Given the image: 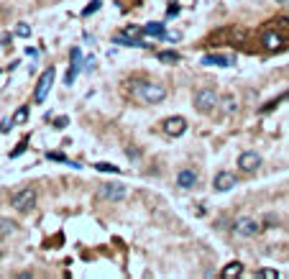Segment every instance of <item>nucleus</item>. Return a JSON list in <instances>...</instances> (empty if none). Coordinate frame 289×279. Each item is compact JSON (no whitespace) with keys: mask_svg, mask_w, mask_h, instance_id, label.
Instances as JSON below:
<instances>
[{"mask_svg":"<svg viewBox=\"0 0 289 279\" xmlns=\"http://www.w3.org/2000/svg\"><path fill=\"white\" fill-rule=\"evenodd\" d=\"M131 95L139 102H144V105H156V102H164L166 87L161 82H139L131 87Z\"/></svg>","mask_w":289,"mask_h":279,"instance_id":"f257e3e1","label":"nucleus"},{"mask_svg":"<svg viewBox=\"0 0 289 279\" xmlns=\"http://www.w3.org/2000/svg\"><path fill=\"white\" fill-rule=\"evenodd\" d=\"M218 102H220V97H218L215 90H207V87H205V90H197V93H194V108L200 110V113L215 110Z\"/></svg>","mask_w":289,"mask_h":279,"instance_id":"f03ea898","label":"nucleus"},{"mask_svg":"<svg viewBox=\"0 0 289 279\" xmlns=\"http://www.w3.org/2000/svg\"><path fill=\"white\" fill-rule=\"evenodd\" d=\"M34 202H36V192L31 187H23V189H18V192H13V197H10V205L16 210H31Z\"/></svg>","mask_w":289,"mask_h":279,"instance_id":"7ed1b4c3","label":"nucleus"},{"mask_svg":"<svg viewBox=\"0 0 289 279\" xmlns=\"http://www.w3.org/2000/svg\"><path fill=\"white\" fill-rule=\"evenodd\" d=\"M51 82H54V67L41 72V77L36 82V90H34V102H44V100H47V93H49Z\"/></svg>","mask_w":289,"mask_h":279,"instance_id":"20e7f679","label":"nucleus"},{"mask_svg":"<svg viewBox=\"0 0 289 279\" xmlns=\"http://www.w3.org/2000/svg\"><path fill=\"white\" fill-rule=\"evenodd\" d=\"M233 231L238 233V236H243V238H251V236H256V233L261 231V223H258L256 218H238L233 223Z\"/></svg>","mask_w":289,"mask_h":279,"instance_id":"39448f33","label":"nucleus"},{"mask_svg":"<svg viewBox=\"0 0 289 279\" xmlns=\"http://www.w3.org/2000/svg\"><path fill=\"white\" fill-rule=\"evenodd\" d=\"M97 195H100V197H105V200H113V202H120V200H126V195H128V189H126L123 185H100V189H97Z\"/></svg>","mask_w":289,"mask_h":279,"instance_id":"423d86ee","label":"nucleus"},{"mask_svg":"<svg viewBox=\"0 0 289 279\" xmlns=\"http://www.w3.org/2000/svg\"><path fill=\"white\" fill-rule=\"evenodd\" d=\"M258 167H261V156H258L256 151H243V154L238 156V169H241V172L251 174V172H256Z\"/></svg>","mask_w":289,"mask_h":279,"instance_id":"0eeeda50","label":"nucleus"},{"mask_svg":"<svg viewBox=\"0 0 289 279\" xmlns=\"http://www.w3.org/2000/svg\"><path fill=\"white\" fill-rule=\"evenodd\" d=\"M161 128H164L166 136H182L187 131V121L182 118V115H172V118H166L161 123Z\"/></svg>","mask_w":289,"mask_h":279,"instance_id":"6e6552de","label":"nucleus"},{"mask_svg":"<svg viewBox=\"0 0 289 279\" xmlns=\"http://www.w3.org/2000/svg\"><path fill=\"white\" fill-rule=\"evenodd\" d=\"M212 187H215V192H228V189H233L236 187V174H231V172L215 174V182H212Z\"/></svg>","mask_w":289,"mask_h":279,"instance_id":"1a4fd4ad","label":"nucleus"},{"mask_svg":"<svg viewBox=\"0 0 289 279\" xmlns=\"http://www.w3.org/2000/svg\"><path fill=\"white\" fill-rule=\"evenodd\" d=\"M82 51L80 49H72V67H69V72H67V77H64V82L67 85H72L74 80H77V72L82 69Z\"/></svg>","mask_w":289,"mask_h":279,"instance_id":"9d476101","label":"nucleus"},{"mask_svg":"<svg viewBox=\"0 0 289 279\" xmlns=\"http://www.w3.org/2000/svg\"><path fill=\"white\" fill-rule=\"evenodd\" d=\"M113 41L120 44V46H133V49H148V46H151L148 41H139V39H133L131 34H115Z\"/></svg>","mask_w":289,"mask_h":279,"instance_id":"9b49d317","label":"nucleus"},{"mask_svg":"<svg viewBox=\"0 0 289 279\" xmlns=\"http://www.w3.org/2000/svg\"><path fill=\"white\" fill-rule=\"evenodd\" d=\"M261 44H264L266 51H279V49L284 46V39H282L277 31H266V34L261 36Z\"/></svg>","mask_w":289,"mask_h":279,"instance_id":"f8f14e48","label":"nucleus"},{"mask_svg":"<svg viewBox=\"0 0 289 279\" xmlns=\"http://www.w3.org/2000/svg\"><path fill=\"white\" fill-rule=\"evenodd\" d=\"M177 185H179L182 189L194 187V185H197V172H194V169H182V172L177 174Z\"/></svg>","mask_w":289,"mask_h":279,"instance_id":"ddd939ff","label":"nucleus"},{"mask_svg":"<svg viewBox=\"0 0 289 279\" xmlns=\"http://www.w3.org/2000/svg\"><path fill=\"white\" fill-rule=\"evenodd\" d=\"M202 64H207V67H231L233 59L231 56H223V54H205Z\"/></svg>","mask_w":289,"mask_h":279,"instance_id":"4468645a","label":"nucleus"},{"mask_svg":"<svg viewBox=\"0 0 289 279\" xmlns=\"http://www.w3.org/2000/svg\"><path fill=\"white\" fill-rule=\"evenodd\" d=\"M243 274V264L241 261H233V264H228V267L223 269V279H236V277H241Z\"/></svg>","mask_w":289,"mask_h":279,"instance_id":"2eb2a0df","label":"nucleus"},{"mask_svg":"<svg viewBox=\"0 0 289 279\" xmlns=\"http://www.w3.org/2000/svg\"><path fill=\"white\" fill-rule=\"evenodd\" d=\"M144 34L154 36V39H166V31H164L161 23H146V26H144Z\"/></svg>","mask_w":289,"mask_h":279,"instance_id":"dca6fc26","label":"nucleus"},{"mask_svg":"<svg viewBox=\"0 0 289 279\" xmlns=\"http://www.w3.org/2000/svg\"><path fill=\"white\" fill-rule=\"evenodd\" d=\"M26 118H28V108L21 105L16 113H13V118H10V121H13V126H21V123H26Z\"/></svg>","mask_w":289,"mask_h":279,"instance_id":"f3484780","label":"nucleus"},{"mask_svg":"<svg viewBox=\"0 0 289 279\" xmlns=\"http://www.w3.org/2000/svg\"><path fill=\"white\" fill-rule=\"evenodd\" d=\"M159 62H164V64H177L179 62V54L177 51H159Z\"/></svg>","mask_w":289,"mask_h":279,"instance_id":"a211bd4d","label":"nucleus"},{"mask_svg":"<svg viewBox=\"0 0 289 279\" xmlns=\"http://www.w3.org/2000/svg\"><path fill=\"white\" fill-rule=\"evenodd\" d=\"M13 231H16V223H13V220L0 218V236H10Z\"/></svg>","mask_w":289,"mask_h":279,"instance_id":"6ab92c4d","label":"nucleus"},{"mask_svg":"<svg viewBox=\"0 0 289 279\" xmlns=\"http://www.w3.org/2000/svg\"><path fill=\"white\" fill-rule=\"evenodd\" d=\"M47 159H51V161H64V164H69V159H67L62 151H49V154H47Z\"/></svg>","mask_w":289,"mask_h":279,"instance_id":"aec40b11","label":"nucleus"},{"mask_svg":"<svg viewBox=\"0 0 289 279\" xmlns=\"http://www.w3.org/2000/svg\"><path fill=\"white\" fill-rule=\"evenodd\" d=\"M16 34L18 36H31V26H28V23H18L16 26Z\"/></svg>","mask_w":289,"mask_h":279,"instance_id":"412c9836","label":"nucleus"},{"mask_svg":"<svg viewBox=\"0 0 289 279\" xmlns=\"http://www.w3.org/2000/svg\"><path fill=\"white\" fill-rule=\"evenodd\" d=\"M256 277H261V279H274V277H279L274 269H261V272H256Z\"/></svg>","mask_w":289,"mask_h":279,"instance_id":"4be33fe9","label":"nucleus"},{"mask_svg":"<svg viewBox=\"0 0 289 279\" xmlns=\"http://www.w3.org/2000/svg\"><path fill=\"white\" fill-rule=\"evenodd\" d=\"M95 167H97L100 172H113V174L118 172V167H113V164H108V161H100V164H95Z\"/></svg>","mask_w":289,"mask_h":279,"instance_id":"5701e85b","label":"nucleus"},{"mask_svg":"<svg viewBox=\"0 0 289 279\" xmlns=\"http://www.w3.org/2000/svg\"><path fill=\"white\" fill-rule=\"evenodd\" d=\"M238 105H236V100L233 97H225V113H236Z\"/></svg>","mask_w":289,"mask_h":279,"instance_id":"b1692460","label":"nucleus"},{"mask_svg":"<svg viewBox=\"0 0 289 279\" xmlns=\"http://www.w3.org/2000/svg\"><path fill=\"white\" fill-rule=\"evenodd\" d=\"M67 123H69V118H67V115H59V118L54 121V128H59V131H62V128H67Z\"/></svg>","mask_w":289,"mask_h":279,"instance_id":"393cba45","label":"nucleus"},{"mask_svg":"<svg viewBox=\"0 0 289 279\" xmlns=\"http://www.w3.org/2000/svg\"><path fill=\"white\" fill-rule=\"evenodd\" d=\"M26 143H28V141H21V143L16 146V149H13V151H10V156H13V159H16V156H21V154L26 151Z\"/></svg>","mask_w":289,"mask_h":279,"instance_id":"a878e982","label":"nucleus"},{"mask_svg":"<svg viewBox=\"0 0 289 279\" xmlns=\"http://www.w3.org/2000/svg\"><path fill=\"white\" fill-rule=\"evenodd\" d=\"M97 8H100V0H95V3H90V5L82 10V16H90V13H95Z\"/></svg>","mask_w":289,"mask_h":279,"instance_id":"bb28decb","label":"nucleus"},{"mask_svg":"<svg viewBox=\"0 0 289 279\" xmlns=\"http://www.w3.org/2000/svg\"><path fill=\"white\" fill-rule=\"evenodd\" d=\"M13 128V121L8 118V121H3V123H0V134H5V131H10Z\"/></svg>","mask_w":289,"mask_h":279,"instance_id":"cd10ccee","label":"nucleus"},{"mask_svg":"<svg viewBox=\"0 0 289 279\" xmlns=\"http://www.w3.org/2000/svg\"><path fill=\"white\" fill-rule=\"evenodd\" d=\"M166 39H169V41H179V39H182V34H179V31H174V34H166Z\"/></svg>","mask_w":289,"mask_h":279,"instance_id":"c85d7f7f","label":"nucleus"},{"mask_svg":"<svg viewBox=\"0 0 289 279\" xmlns=\"http://www.w3.org/2000/svg\"><path fill=\"white\" fill-rule=\"evenodd\" d=\"M177 13H179V8H177V5H169V10H166V16L172 18V16H177Z\"/></svg>","mask_w":289,"mask_h":279,"instance_id":"c756f323","label":"nucleus"}]
</instances>
